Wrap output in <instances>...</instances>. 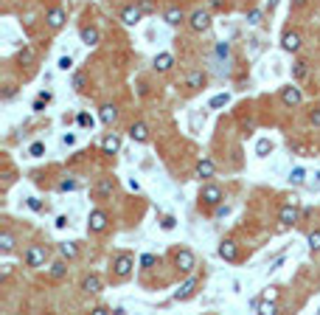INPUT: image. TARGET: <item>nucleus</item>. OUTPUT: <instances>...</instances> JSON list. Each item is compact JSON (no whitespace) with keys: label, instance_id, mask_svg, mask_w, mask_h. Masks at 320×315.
<instances>
[{"label":"nucleus","instance_id":"nucleus-1","mask_svg":"<svg viewBox=\"0 0 320 315\" xmlns=\"http://www.w3.org/2000/svg\"><path fill=\"white\" fill-rule=\"evenodd\" d=\"M132 270H135V256H132V253H118V256L113 259V273L118 279H127Z\"/></svg>","mask_w":320,"mask_h":315},{"label":"nucleus","instance_id":"nucleus-2","mask_svg":"<svg viewBox=\"0 0 320 315\" xmlns=\"http://www.w3.org/2000/svg\"><path fill=\"white\" fill-rule=\"evenodd\" d=\"M188 29L194 31V34H202V31L211 29V12H205V9H197V12H191V17H188Z\"/></svg>","mask_w":320,"mask_h":315},{"label":"nucleus","instance_id":"nucleus-3","mask_svg":"<svg viewBox=\"0 0 320 315\" xmlns=\"http://www.w3.org/2000/svg\"><path fill=\"white\" fill-rule=\"evenodd\" d=\"M199 203L202 206H219L222 203V189L219 186H213V183H205V186L199 189Z\"/></svg>","mask_w":320,"mask_h":315},{"label":"nucleus","instance_id":"nucleus-4","mask_svg":"<svg viewBox=\"0 0 320 315\" xmlns=\"http://www.w3.org/2000/svg\"><path fill=\"white\" fill-rule=\"evenodd\" d=\"M197 287H199V276H188V279H185L183 284L174 290V301H188V298H194Z\"/></svg>","mask_w":320,"mask_h":315},{"label":"nucleus","instance_id":"nucleus-5","mask_svg":"<svg viewBox=\"0 0 320 315\" xmlns=\"http://www.w3.org/2000/svg\"><path fill=\"white\" fill-rule=\"evenodd\" d=\"M300 220V214H298V208H295V203H286V206H281V211H278V222H281V231L284 228H292L295 222Z\"/></svg>","mask_w":320,"mask_h":315},{"label":"nucleus","instance_id":"nucleus-6","mask_svg":"<svg viewBox=\"0 0 320 315\" xmlns=\"http://www.w3.org/2000/svg\"><path fill=\"white\" fill-rule=\"evenodd\" d=\"M174 265L183 273H191L194 267H197V256H194V251H188V248H180V251L174 253Z\"/></svg>","mask_w":320,"mask_h":315},{"label":"nucleus","instance_id":"nucleus-7","mask_svg":"<svg viewBox=\"0 0 320 315\" xmlns=\"http://www.w3.org/2000/svg\"><path fill=\"white\" fill-rule=\"evenodd\" d=\"M107 225H110V217H107V211H101V208L90 211V217H87V228H90L93 234H101V231H107Z\"/></svg>","mask_w":320,"mask_h":315},{"label":"nucleus","instance_id":"nucleus-8","mask_svg":"<svg viewBox=\"0 0 320 315\" xmlns=\"http://www.w3.org/2000/svg\"><path fill=\"white\" fill-rule=\"evenodd\" d=\"M65 20H68V12H65L62 6H54V9H48L45 12V23H48V29H62L65 26Z\"/></svg>","mask_w":320,"mask_h":315},{"label":"nucleus","instance_id":"nucleus-9","mask_svg":"<svg viewBox=\"0 0 320 315\" xmlns=\"http://www.w3.org/2000/svg\"><path fill=\"white\" fill-rule=\"evenodd\" d=\"M281 101H284L286 107H298L300 101H303V93H300V87H295V85L281 87Z\"/></svg>","mask_w":320,"mask_h":315},{"label":"nucleus","instance_id":"nucleus-10","mask_svg":"<svg viewBox=\"0 0 320 315\" xmlns=\"http://www.w3.org/2000/svg\"><path fill=\"white\" fill-rule=\"evenodd\" d=\"M45 256H48V253H45L43 245H31L29 251H26V265H29V267H43L45 265Z\"/></svg>","mask_w":320,"mask_h":315},{"label":"nucleus","instance_id":"nucleus-11","mask_svg":"<svg viewBox=\"0 0 320 315\" xmlns=\"http://www.w3.org/2000/svg\"><path fill=\"white\" fill-rule=\"evenodd\" d=\"M141 17H143V9L141 6L121 9V23H124V26H138V23H141Z\"/></svg>","mask_w":320,"mask_h":315},{"label":"nucleus","instance_id":"nucleus-12","mask_svg":"<svg viewBox=\"0 0 320 315\" xmlns=\"http://www.w3.org/2000/svg\"><path fill=\"white\" fill-rule=\"evenodd\" d=\"M281 48H284L286 54L300 51V34H298V31H286V34L281 37Z\"/></svg>","mask_w":320,"mask_h":315},{"label":"nucleus","instance_id":"nucleus-13","mask_svg":"<svg viewBox=\"0 0 320 315\" xmlns=\"http://www.w3.org/2000/svg\"><path fill=\"white\" fill-rule=\"evenodd\" d=\"M213 175H216V164H213L211 158H202L197 164V178L199 180H211Z\"/></svg>","mask_w":320,"mask_h":315},{"label":"nucleus","instance_id":"nucleus-14","mask_svg":"<svg viewBox=\"0 0 320 315\" xmlns=\"http://www.w3.org/2000/svg\"><path fill=\"white\" fill-rule=\"evenodd\" d=\"M219 256L225 259V262H239V248H236L233 239H225V242L219 245Z\"/></svg>","mask_w":320,"mask_h":315},{"label":"nucleus","instance_id":"nucleus-15","mask_svg":"<svg viewBox=\"0 0 320 315\" xmlns=\"http://www.w3.org/2000/svg\"><path fill=\"white\" fill-rule=\"evenodd\" d=\"M129 138L138 141V143H146V141H149V127H146L143 121H135L132 127H129Z\"/></svg>","mask_w":320,"mask_h":315},{"label":"nucleus","instance_id":"nucleus-16","mask_svg":"<svg viewBox=\"0 0 320 315\" xmlns=\"http://www.w3.org/2000/svg\"><path fill=\"white\" fill-rule=\"evenodd\" d=\"M163 20L169 23V26H180V23H185V12H183V9H177V6H169L163 12Z\"/></svg>","mask_w":320,"mask_h":315},{"label":"nucleus","instance_id":"nucleus-17","mask_svg":"<svg viewBox=\"0 0 320 315\" xmlns=\"http://www.w3.org/2000/svg\"><path fill=\"white\" fill-rule=\"evenodd\" d=\"M101 149H104V155H115V152L121 149V138L115 135V132L104 135V141H101Z\"/></svg>","mask_w":320,"mask_h":315},{"label":"nucleus","instance_id":"nucleus-18","mask_svg":"<svg viewBox=\"0 0 320 315\" xmlns=\"http://www.w3.org/2000/svg\"><path fill=\"white\" fill-rule=\"evenodd\" d=\"M101 287H104V281H101V276H96V273H90V276H87L85 281H82V290H85V293H101Z\"/></svg>","mask_w":320,"mask_h":315},{"label":"nucleus","instance_id":"nucleus-19","mask_svg":"<svg viewBox=\"0 0 320 315\" xmlns=\"http://www.w3.org/2000/svg\"><path fill=\"white\" fill-rule=\"evenodd\" d=\"M171 65H174V54H169V51H163V54L155 57V71L166 73V71H171Z\"/></svg>","mask_w":320,"mask_h":315},{"label":"nucleus","instance_id":"nucleus-20","mask_svg":"<svg viewBox=\"0 0 320 315\" xmlns=\"http://www.w3.org/2000/svg\"><path fill=\"white\" fill-rule=\"evenodd\" d=\"M99 118L101 124H107V127H113L115 118H118V110H115V104H104V107L99 110Z\"/></svg>","mask_w":320,"mask_h":315},{"label":"nucleus","instance_id":"nucleus-21","mask_svg":"<svg viewBox=\"0 0 320 315\" xmlns=\"http://www.w3.org/2000/svg\"><path fill=\"white\" fill-rule=\"evenodd\" d=\"M99 40H101V34H99V29H96V26L82 29V43H85V45H99Z\"/></svg>","mask_w":320,"mask_h":315},{"label":"nucleus","instance_id":"nucleus-22","mask_svg":"<svg viewBox=\"0 0 320 315\" xmlns=\"http://www.w3.org/2000/svg\"><path fill=\"white\" fill-rule=\"evenodd\" d=\"M48 273H51V279H65V273H68V265H65V256L62 259H57V262H51V267H48Z\"/></svg>","mask_w":320,"mask_h":315},{"label":"nucleus","instance_id":"nucleus-23","mask_svg":"<svg viewBox=\"0 0 320 315\" xmlns=\"http://www.w3.org/2000/svg\"><path fill=\"white\" fill-rule=\"evenodd\" d=\"M185 85L191 87V90L205 87V73H202V71H191V73H188V79H185Z\"/></svg>","mask_w":320,"mask_h":315},{"label":"nucleus","instance_id":"nucleus-24","mask_svg":"<svg viewBox=\"0 0 320 315\" xmlns=\"http://www.w3.org/2000/svg\"><path fill=\"white\" fill-rule=\"evenodd\" d=\"M289 183H292V186H303V183H306V169H303V166H295V169L289 172Z\"/></svg>","mask_w":320,"mask_h":315},{"label":"nucleus","instance_id":"nucleus-25","mask_svg":"<svg viewBox=\"0 0 320 315\" xmlns=\"http://www.w3.org/2000/svg\"><path fill=\"white\" fill-rule=\"evenodd\" d=\"M15 245H17V239H15V234H12V231H3V234H0V248H3V251H15Z\"/></svg>","mask_w":320,"mask_h":315},{"label":"nucleus","instance_id":"nucleus-26","mask_svg":"<svg viewBox=\"0 0 320 315\" xmlns=\"http://www.w3.org/2000/svg\"><path fill=\"white\" fill-rule=\"evenodd\" d=\"M113 178H101L99 180V186H96V194H99V197H107V194H113Z\"/></svg>","mask_w":320,"mask_h":315},{"label":"nucleus","instance_id":"nucleus-27","mask_svg":"<svg viewBox=\"0 0 320 315\" xmlns=\"http://www.w3.org/2000/svg\"><path fill=\"white\" fill-rule=\"evenodd\" d=\"M225 104H230V93H216L211 101H208V107L216 110V107H225Z\"/></svg>","mask_w":320,"mask_h":315},{"label":"nucleus","instance_id":"nucleus-28","mask_svg":"<svg viewBox=\"0 0 320 315\" xmlns=\"http://www.w3.org/2000/svg\"><path fill=\"white\" fill-rule=\"evenodd\" d=\"M48 101H51V93H48V90H43V93L37 96V101H34V104H31V110H34V113H43V110H45V104H48Z\"/></svg>","mask_w":320,"mask_h":315},{"label":"nucleus","instance_id":"nucleus-29","mask_svg":"<svg viewBox=\"0 0 320 315\" xmlns=\"http://www.w3.org/2000/svg\"><path fill=\"white\" fill-rule=\"evenodd\" d=\"M59 253H62L65 259H76L79 256V248L73 242H62V245H59Z\"/></svg>","mask_w":320,"mask_h":315},{"label":"nucleus","instance_id":"nucleus-30","mask_svg":"<svg viewBox=\"0 0 320 315\" xmlns=\"http://www.w3.org/2000/svg\"><path fill=\"white\" fill-rule=\"evenodd\" d=\"M272 152V141H267V138H261V141L256 143V155L258 158H267Z\"/></svg>","mask_w":320,"mask_h":315},{"label":"nucleus","instance_id":"nucleus-31","mask_svg":"<svg viewBox=\"0 0 320 315\" xmlns=\"http://www.w3.org/2000/svg\"><path fill=\"white\" fill-rule=\"evenodd\" d=\"M258 312H261V315H275L278 312V304L267 298V301H261V304H258Z\"/></svg>","mask_w":320,"mask_h":315},{"label":"nucleus","instance_id":"nucleus-32","mask_svg":"<svg viewBox=\"0 0 320 315\" xmlns=\"http://www.w3.org/2000/svg\"><path fill=\"white\" fill-rule=\"evenodd\" d=\"M306 242H309V248H312V251L317 253V251H320V228L309 231V236H306Z\"/></svg>","mask_w":320,"mask_h":315},{"label":"nucleus","instance_id":"nucleus-33","mask_svg":"<svg viewBox=\"0 0 320 315\" xmlns=\"http://www.w3.org/2000/svg\"><path fill=\"white\" fill-rule=\"evenodd\" d=\"M76 124H79V127H85V129H93V124H96V121H93L90 113H79L76 115Z\"/></svg>","mask_w":320,"mask_h":315},{"label":"nucleus","instance_id":"nucleus-34","mask_svg":"<svg viewBox=\"0 0 320 315\" xmlns=\"http://www.w3.org/2000/svg\"><path fill=\"white\" fill-rule=\"evenodd\" d=\"M43 152H45V143H43V141H34V143L29 146V155H31V158H43Z\"/></svg>","mask_w":320,"mask_h":315},{"label":"nucleus","instance_id":"nucleus-35","mask_svg":"<svg viewBox=\"0 0 320 315\" xmlns=\"http://www.w3.org/2000/svg\"><path fill=\"white\" fill-rule=\"evenodd\" d=\"M292 76H295V79H303L306 76V62H300V59H298V62L292 65Z\"/></svg>","mask_w":320,"mask_h":315},{"label":"nucleus","instance_id":"nucleus-36","mask_svg":"<svg viewBox=\"0 0 320 315\" xmlns=\"http://www.w3.org/2000/svg\"><path fill=\"white\" fill-rule=\"evenodd\" d=\"M247 23L250 26H258V23H261V9H253V12L247 15Z\"/></svg>","mask_w":320,"mask_h":315},{"label":"nucleus","instance_id":"nucleus-37","mask_svg":"<svg viewBox=\"0 0 320 315\" xmlns=\"http://www.w3.org/2000/svg\"><path fill=\"white\" fill-rule=\"evenodd\" d=\"M73 189H79L76 180H62V183H59V192H73Z\"/></svg>","mask_w":320,"mask_h":315},{"label":"nucleus","instance_id":"nucleus-38","mask_svg":"<svg viewBox=\"0 0 320 315\" xmlns=\"http://www.w3.org/2000/svg\"><path fill=\"white\" fill-rule=\"evenodd\" d=\"M20 62H26V65H29V62H34V51H31V48L20 51Z\"/></svg>","mask_w":320,"mask_h":315},{"label":"nucleus","instance_id":"nucleus-39","mask_svg":"<svg viewBox=\"0 0 320 315\" xmlns=\"http://www.w3.org/2000/svg\"><path fill=\"white\" fill-rule=\"evenodd\" d=\"M73 87H76V90H85V73H76V76H73Z\"/></svg>","mask_w":320,"mask_h":315},{"label":"nucleus","instance_id":"nucleus-40","mask_svg":"<svg viewBox=\"0 0 320 315\" xmlns=\"http://www.w3.org/2000/svg\"><path fill=\"white\" fill-rule=\"evenodd\" d=\"M71 68H73V59L71 57H62V59H59V71H71Z\"/></svg>","mask_w":320,"mask_h":315},{"label":"nucleus","instance_id":"nucleus-41","mask_svg":"<svg viewBox=\"0 0 320 315\" xmlns=\"http://www.w3.org/2000/svg\"><path fill=\"white\" fill-rule=\"evenodd\" d=\"M138 6L143 9V15H149V12H155V3H152V0H141Z\"/></svg>","mask_w":320,"mask_h":315},{"label":"nucleus","instance_id":"nucleus-42","mask_svg":"<svg viewBox=\"0 0 320 315\" xmlns=\"http://www.w3.org/2000/svg\"><path fill=\"white\" fill-rule=\"evenodd\" d=\"M73 143H76V135H73V132H65V135H62V146H73Z\"/></svg>","mask_w":320,"mask_h":315},{"label":"nucleus","instance_id":"nucleus-43","mask_svg":"<svg viewBox=\"0 0 320 315\" xmlns=\"http://www.w3.org/2000/svg\"><path fill=\"white\" fill-rule=\"evenodd\" d=\"M155 262H157V259L152 256V253H146V256H141V267H152V265H155Z\"/></svg>","mask_w":320,"mask_h":315},{"label":"nucleus","instance_id":"nucleus-44","mask_svg":"<svg viewBox=\"0 0 320 315\" xmlns=\"http://www.w3.org/2000/svg\"><path fill=\"white\" fill-rule=\"evenodd\" d=\"M309 124H312V127H320V110H312V113H309Z\"/></svg>","mask_w":320,"mask_h":315},{"label":"nucleus","instance_id":"nucleus-45","mask_svg":"<svg viewBox=\"0 0 320 315\" xmlns=\"http://www.w3.org/2000/svg\"><path fill=\"white\" fill-rule=\"evenodd\" d=\"M29 208L31 211H43V203L37 200V197H29Z\"/></svg>","mask_w":320,"mask_h":315},{"label":"nucleus","instance_id":"nucleus-46","mask_svg":"<svg viewBox=\"0 0 320 315\" xmlns=\"http://www.w3.org/2000/svg\"><path fill=\"white\" fill-rule=\"evenodd\" d=\"M213 214H216V217H225V214H228V206H225V203L213 206Z\"/></svg>","mask_w":320,"mask_h":315},{"label":"nucleus","instance_id":"nucleus-47","mask_svg":"<svg viewBox=\"0 0 320 315\" xmlns=\"http://www.w3.org/2000/svg\"><path fill=\"white\" fill-rule=\"evenodd\" d=\"M160 225H163V231H171V228H174V217H163Z\"/></svg>","mask_w":320,"mask_h":315},{"label":"nucleus","instance_id":"nucleus-48","mask_svg":"<svg viewBox=\"0 0 320 315\" xmlns=\"http://www.w3.org/2000/svg\"><path fill=\"white\" fill-rule=\"evenodd\" d=\"M65 225H68V217H65V214L57 217V228H65Z\"/></svg>","mask_w":320,"mask_h":315},{"label":"nucleus","instance_id":"nucleus-49","mask_svg":"<svg viewBox=\"0 0 320 315\" xmlns=\"http://www.w3.org/2000/svg\"><path fill=\"white\" fill-rule=\"evenodd\" d=\"M306 6V0H292V9H303Z\"/></svg>","mask_w":320,"mask_h":315},{"label":"nucleus","instance_id":"nucleus-50","mask_svg":"<svg viewBox=\"0 0 320 315\" xmlns=\"http://www.w3.org/2000/svg\"><path fill=\"white\" fill-rule=\"evenodd\" d=\"M208 3H211L213 9H222V3H225V0H208Z\"/></svg>","mask_w":320,"mask_h":315},{"label":"nucleus","instance_id":"nucleus-51","mask_svg":"<svg viewBox=\"0 0 320 315\" xmlns=\"http://www.w3.org/2000/svg\"><path fill=\"white\" fill-rule=\"evenodd\" d=\"M278 3H281V0H270V6H267V9H270V12H272V9L278 6Z\"/></svg>","mask_w":320,"mask_h":315}]
</instances>
